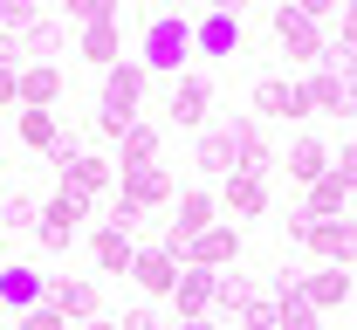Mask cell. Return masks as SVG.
I'll list each match as a JSON object with an SVG mask.
<instances>
[{
    "instance_id": "obj_1",
    "label": "cell",
    "mask_w": 357,
    "mask_h": 330,
    "mask_svg": "<svg viewBox=\"0 0 357 330\" xmlns=\"http://www.w3.org/2000/svg\"><path fill=\"white\" fill-rule=\"evenodd\" d=\"M144 83H151L144 62L103 69V103H96V131H103V138H124L131 124H144V117H137V110H144Z\"/></svg>"
},
{
    "instance_id": "obj_2",
    "label": "cell",
    "mask_w": 357,
    "mask_h": 330,
    "mask_svg": "<svg viewBox=\"0 0 357 330\" xmlns=\"http://www.w3.org/2000/svg\"><path fill=\"white\" fill-rule=\"evenodd\" d=\"M137 62H144V69H158V76H178V69L192 62V21H185V14H144Z\"/></svg>"
},
{
    "instance_id": "obj_3",
    "label": "cell",
    "mask_w": 357,
    "mask_h": 330,
    "mask_svg": "<svg viewBox=\"0 0 357 330\" xmlns=\"http://www.w3.org/2000/svg\"><path fill=\"white\" fill-rule=\"evenodd\" d=\"M206 227H220V193H206V186H185V193L172 200V220H165L158 248L185 262V248H192V241L206 234Z\"/></svg>"
},
{
    "instance_id": "obj_4",
    "label": "cell",
    "mask_w": 357,
    "mask_h": 330,
    "mask_svg": "<svg viewBox=\"0 0 357 330\" xmlns=\"http://www.w3.org/2000/svg\"><path fill=\"white\" fill-rule=\"evenodd\" d=\"M48 165L62 172V186H69V193H83V200H96V193H110V186H117V165H110L103 151H83V144H69V138L48 151Z\"/></svg>"
},
{
    "instance_id": "obj_5",
    "label": "cell",
    "mask_w": 357,
    "mask_h": 330,
    "mask_svg": "<svg viewBox=\"0 0 357 330\" xmlns=\"http://www.w3.org/2000/svg\"><path fill=\"white\" fill-rule=\"evenodd\" d=\"M89 207H96V200H83V193H69V186H55V193L42 200V220H35V241H42L48 255H62V248L76 241V227L89 220Z\"/></svg>"
},
{
    "instance_id": "obj_6",
    "label": "cell",
    "mask_w": 357,
    "mask_h": 330,
    "mask_svg": "<svg viewBox=\"0 0 357 330\" xmlns=\"http://www.w3.org/2000/svg\"><path fill=\"white\" fill-rule=\"evenodd\" d=\"M275 42H282V55H289L296 69H316V62H323V48H330V35L316 28L303 7H275Z\"/></svg>"
},
{
    "instance_id": "obj_7",
    "label": "cell",
    "mask_w": 357,
    "mask_h": 330,
    "mask_svg": "<svg viewBox=\"0 0 357 330\" xmlns=\"http://www.w3.org/2000/svg\"><path fill=\"white\" fill-rule=\"evenodd\" d=\"M227 131H234V172H248V179H268V172L282 165V151L268 144L261 117H227Z\"/></svg>"
},
{
    "instance_id": "obj_8",
    "label": "cell",
    "mask_w": 357,
    "mask_h": 330,
    "mask_svg": "<svg viewBox=\"0 0 357 330\" xmlns=\"http://www.w3.org/2000/svg\"><path fill=\"white\" fill-rule=\"evenodd\" d=\"M206 110H213V83H206V76H172L165 124H172V131H206Z\"/></svg>"
},
{
    "instance_id": "obj_9",
    "label": "cell",
    "mask_w": 357,
    "mask_h": 330,
    "mask_svg": "<svg viewBox=\"0 0 357 330\" xmlns=\"http://www.w3.org/2000/svg\"><path fill=\"white\" fill-rule=\"evenodd\" d=\"M310 255H323V269H357V220H310V234H303Z\"/></svg>"
},
{
    "instance_id": "obj_10",
    "label": "cell",
    "mask_w": 357,
    "mask_h": 330,
    "mask_svg": "<svg viewBox=\"0 0 357 330\" xmlns=\"http://www.w3.org/2000/svg\"><path fill=\"white\" fill-rule=\"evenodd\" d=\"M303 83V103H310V117L323 110V117H351L357 110V83H344V76H330L323 62H316L310 76H296Z\"/></svg>"
},
{
    "instance_id": "obj_11",
    "label": "cell",
    "mask_w": 357,
    "mask_h": 330,
    "mask_svg": "<svg viewBox=\"0 0 357 330\" xmlns=\"http://www.w3.org/2000/svg\"><path fill=\"white\" fill-rule=\"evenodd\" d=\"M117 200H131L137 213H158V207H172V172L165 165H137V172H117Z\"/></svg>"
},
{
    "instance_id": "obj_12",
    "label": "cell",
    "mask_w": 357,
    "mask_h": 330,
    "mask_svg": "<svg viewBox=\"0 0 357 330\" xmlns=\"http://www.w3.org/2000/svg\"><path fill=\"white\" fill-rule=\"evenodd\" d=\"M234 262H241V227H234V220L206 227V234L185 248V269H206V276H227Z\"/></svg>"
},
{
    "instance_id": "obj_13",
    "label": "cell",
    "mask_w": 357,
    "mask_h": 330,
    "mask_svg": "<svg viewBox=\"0 0 357 330\" xmlns=\"http://www.w3.org/2000/svg\"><path fill=\"white\" fill-rule=\"evenodd\" d=\"M178 276H185V262H178V255H165L158 241H151V248H137L131 283L144 289V296H172V289H178Z\"/></svg>"
},
{
    "instance_id": "obj_14",
    "label": "cell",
    "mask_w": 357,
    "mask_h": 330,
    "mask_svg": "<svg viewBox=\"0 0 357 330\" xmlns=\"http://www.w3.org/2000/svg\"><path fill=\"white\" fill-rule=\"evenodd\" d=\"M192 55H213V62H227V55H241V21H234L227 7H213V14H199V21H192Z\"/></svg>"
},
{
    "instance_id": "obj_15",
    "label": "cell",
    "mask_w": 357,
    "mask_h": 330,
    "mask_svg": "<svg viewBox=\"0 0 357 330\" xmlns=\"http://www.w3.org/2000/svg\"><path fill=\"white\" fill-rule=\"evenodd\" d=\"M0 303H7L14 317L42 310V303H48V283H42V269H28V262H7V269H0Z\"/></svg>"
},
{
    "instance_id": "obj_16",
    "label": "cell",
    "mask_w": 357,
    "mask_h": 330,
    "mask_svg": "<svg viewBox=\"0 0 357 330\" xmlns=\"http://www.w3.org/2000/svg\"><path fill=\"white\" fill-rule=\"evenodd\" d=\"M255 117H310V103H303V83L296 76H261L255 83Z\"/></svg>"
},
{
    "instance_id": "obj_17",
    "label": "cell",
    "mask_w": 357,
    "mask_h": 330,
    "mask_svg": "<svg viewBox=\"0 0 357 330\" xmlns=\"http://www.w3.org/2000/svg\"><path fill=\"white\" fill-rule=\"evenodd\" d=\"M220 213H227V220H261V213H268V179L227 172V179H220Z\"/></svg>"
},
{
    "instance_id": "obj_18",
    "label": "cell",
    "mask_w": 357,
    "mask_h": 330,
    "mask_svg": "<svg viewBox=\"0 0 357 330\" xmlns=\"http://www.w3.org/2000/svg\"><path fill=\"white\" fill-rule=\"evenodd\" d=\"M323 317L310 310V296H303V276H289L282 269V283H275V330H316Z\"/></svg>"
},
{
    "instance_id": "obj_19",
    "label": "cell",
    "mask_w": 357,
    "mask_h": 330,
    "mask_svg": "<svg viewBox=\"0 0 357 330\" xmlns=\"http://www.w3.org/2000/svg\"><path fill=\"white\" fill-rule=\"evenodd\" d=\"M62 103V69L55 62H21V110H55Z\"/></svg>"
},
{
    "instance_id": "obj_20",
    "label": "cell",
    "mask_w": 357,
    "mask_h": 330,
    "mask_svg": "<svg viewBox=\"0 0 357 330\" xmlns=\"http://www.w3.org/2000/svg\"><path fill=\"white\" fill-rule=\"evenodd\" d=\"M48 303H55L69 324H96V317H103V310H96V303H103V289H96V283H69V276H62V283H48Z\"/></svg>"
},
{
    "instance_id": "obj_21",
    "label": "cell",
    "mask_w": 357,
    "mask_h": 330,
    "mask_svg": "<svg viewBox=\"0 0 357 330\" xmlns=\"http://www.w3.org/2000/svg\"><path fill=\"white\" fill-rule=\"evenodd\" d=\"M172 310H178V324H199V317H213V276L206 269H185L172 289Z\"/></svg>"
},
{
    "instance_id": "obj_22",
    "label": "cell",
    "mask_w": 357,
    "mask_h": 330,
    "mask_svg": "<svg viewBox=\"0 0 357 330\" xmlns=\"http://www.w3.org/2000/svg\"><path fill=\"white\" fill-rule=\"evenodd\" d=\"M76 55H83V62H96V69H117V62H124V28H117V21L83 28V35H76Z\"/></svg>"
},
{
    "instance_id": "obj_23",
    "label": "cell",
    "mask_w": 357,
    "mask_h": 330,
    "mask_svg": "<svg viewBox=\"0 0 357 330\" xmlns=\"http://www.w3.org/2000/svg\"><path fill=\"white\" fill-rule=\"evenodd\" d=\"M192 165H199L206 179H227V172H234V131H227V124L199 131V144H192Z\"/></svg>"
},
{
    "instance_id": "obj_24",
    "label": "cell",
    "mask_w": 357,
    "mask_h": 330,
    "mask_svg": "<svg viewBox=\"0 0 357 330\" xmlns=\"http://www.w3.org/2000/svg\"><path fill=\"white\" fill-rule=\"evenodd\" d=\"M89 255H96V269H103V276H131V262H137V241H131V234H117V227H96Z\"/></svg>"
},
{
    "instance_id": "obj_25",
    "label": "cell",
    "mask_w": 357,
    "mask_h": 330,
    "mask_svg": "<svg viewBox=\"0 0 357 330\" xmlns=\"http://www.w3.org/2000/svg\"><path fill=\"white\" fill-rule=\"evenodd\" d=\"M282 172H289L296 186H316V179L330 172V151H323V144H316V138H296V144H289V151H282Z\"/></svg>"
},
{
    "instance_id": "obj_26",
    "label": "cell",
    "mask_w": 357,
    "mask_h": 330,
    "mask_svg": "<svg viewBox=\"0 0 357 330\" xmlns=\"http://www.w3.org/2000/svg\"><path fill=\"white\" fill-rule=\"evenodd\" d=\"M303 296H310L316 317H323V310H344V303H351V276H344V269H316V276H303Z\"/></svg>"
},
{
    "instance_id": "obj_27",
    "label": "cell",
    "mask_w": 357,
    "mask_h": 330,
    "mask_svg": "<svg viewBox=\"0 0 357 330\" xmlns=\"http://www.w3.org/2000/svg\"><path fill=\"white\" fill-rule=\"evenodd\" d=\"M14 138L28 144V151H55V144H62V117H55V110H21V124H14Z\"/></svg>"
},
{
    "instance_id": "obj_28",
    "label": "cell",
    "mask_w": 357,
    "mask_h": 330,
    "mask_svg": "<svg viewBox=\"0 0 357 330\" xmlns=\"http://www.w3.org/2000/svg\"><path fill=\"white\" fill-rule=\"evenodd\" d=\"M344 207H351V186H344L337 172H323L310 186V207H303V213H310V220H344Z\"/></svg>"
},
{
    "instance_id": "obj_29",
    "label": "cell",
    "mask_w": 357,
    "mask_h": 330,
    "mask_svg": "<svg viewBox=\"0 0 357 330\" xmlns=\"http://www.w3.org/2000/svg\"><path fill=\"white\" fill-rule=\"evenodd\" d=\"M124 158H117V172H137V165H158V124H131L124 131Z\"/></svg>"
},
{
    "instance_id": "obj_30",
    "label": "cell",
    "mask_w": 357,
    "mask_h": 330,
    "mask_svg": "<svg viewBox=\"0 0 357 330\" xmlns=\"http://www.w3.org/2000/svg\"><path fill=\"white\" fill-rule=\"evenodd\" d=\"M35 220H42V207H35V193H0V227H7V234H21V227H35Z\"/></svg>"
},
{
    "instance_id": "obj_31",
    "label": "cell",
    "mask_w": 357,
    "mask_h": 330,
    "mask_svg": "<svg viewBox=\"0 0 357 330\" xmlns=\"http://www.w3.org/2000/svg\"><path fill=\"white\" fill-rule=\"evenodd\" d=\"M62 14L76 28H96V21H117V0H62Z\"/></svg>"
},
{
    "instance_id": "obj_32",
    "label": "cell",
    "mask_w": 357,
    "mask_h": 330,
    "mask_svg": "<svg viewBox=\"0 0 357 330\" xmlns=\"http://www.w3.org/2000/svg\"><path fill=\"white\" fill-rule=\"evenodd\" d=\"M55 48H62V21H35L21 35V55H55Z\"/></svg>"
},
{
    "instance_id": "obj_33",
    "label": "cell",
    "mask_w": 357,
    "mask_h": 330,
    "mask_svg": "<svg viewBox=\"0 0 357 330\" xmlns=\"http://www.w3.org/2000/svg\"><path fill=\"white\" fill-rule=\"evenodd\" d=\"M103 227H117V234H144V213H137L131 200H117V193H110V220H103Z\"/></svg>"
},
{
    "instance_id": "obj_34",
    "label": "cell",
    "mask_w": 357,
    "mask_h": 330,
    "mask_svg": "<svg viewBox=\"0 0 357 330\" xmlns=\"http://www.w3.org/2000/svg\"><path fill=\"white\" fill-rule=\"evenodd\" d=\"M14 330H69V317H62L55 303H42V310H28V317H14Z\"/></svg>"
},
{
    "instance_id": "obj_35",
    "label": "cell",
    "mask_w": 357,
    "mask_h": 330,
    "mask_svg": "<svg viewBox=\"0 0 357 330\" xmlns=\"http://www.w3.org/2000/svg\"><path fill=\"white\" fill-rule=\"evenodd\" d=\"M330 172H337V179H344V186L357 193V138L344 144V151H337V158H330Z\"/></svg>"
},
{
    "instance_id": "obj_36",
    "label": "cell",
    "mask_w": 357,
    "mask_h": 330,
    "mask_svg": "<svg viewBox=\"0 0 357 330\" xmlns=\"http://www.w3.org/2000/svg\"><path fill=\"white\" fill-rule=\"evenodd\" d=\"M117 330H172V324H158V310H124Z\"/></svg>"
},
{
    "instance_id": "obj_37",
    "label": "cell",
    "mask_w": 357,
    "mask_h": 330,
    "mask_svg": "<svg viewBox=\"0 0 357 330\" xmlns=\"http://www.w3.org/2000/svg\"><path fill=\"white\" fill-rule=\"evenodd\" d=\"M330 42H344V48H357V0H344V21H337V35Z\"/></svg>"
},
{
    "instance_id": "obj_38",
    "label": "cell",
    "mask_w": 357,
    "mask_h": 330,
    "mask_svg": "<svg viewBox=\"0 0 357 330\" xmlns=\"http://www.w3.org/2000/svg\"><path fill=\"white\" fill-rule=\"evenodd\" d=\"M21 103V69H0V110Z\"/></svg>"
},
{
    "instance_id": "obj_39",
    "label": "cell",
    "mask_w": 357,
    "mask_h": 330,
    "mask_svg": "<svg viewBox=\"0 0 357 330\" xmlns=\"http://www.w3.org/2000/svg\"><path fill=\"white\" fill-rule=\"evenodd\" d=\"M172 330H220V324H213V317H199V324H172Z\"/></svg>"
},
{
    "instance_id": "obj_40",
    "label": "cell",
    "mask_w": 357,
    "mask_h": 330,
    "mask_svg": "<svg viewBox=\"0 0 357 330\" xmlns=\"http://www.w3.org/2000/svg\"><path fill=\"white\" fill-rule=\"evenodd\" d=\"M83 330H117V317H96V324H83Z\"/></svg>"
},
{
    "instance_id": "obj_41",
    "label": "cell",
    "mask_w": 357,
    "mask_h": 330,
    "mask_svg": "<svg viewBox=\"0 0 357 330\" xmlns=\"http://www.w3.org/2000/svg\"><path fill=\"white\" fill-rule=\"evenodd\" d=\"M234 330H275V324H234Z\"/></svg>"
},
{
    "instance_id": "obj_42",
    "label": "cell",
    "mask_w": 357,
    "mask_h": 330,
    "mask_svg": "<svg viewBox=\"0 0 357 330\" xmlns=\"http://www.w3.org/2000/svg\"><path fill=\"white\" fill-rule=\"evenodd\" d=\"M0 144H7V131H0Z\"/></svg>"
},
{
    "instance_id": "obj_43",
    "label": "cell",
    "mask_w": 357,
    "mask_h": 330,
    "mask_svg": "<svg viewBox=\"0 0 357 330\" xmlns=\"http://www.w3.org/2000/svg\"><path fill=\"white\" fill-rule=\"evenodd\" d=\"M0 269H7V262H0Z\"/></svg>"
}]
</instances>
